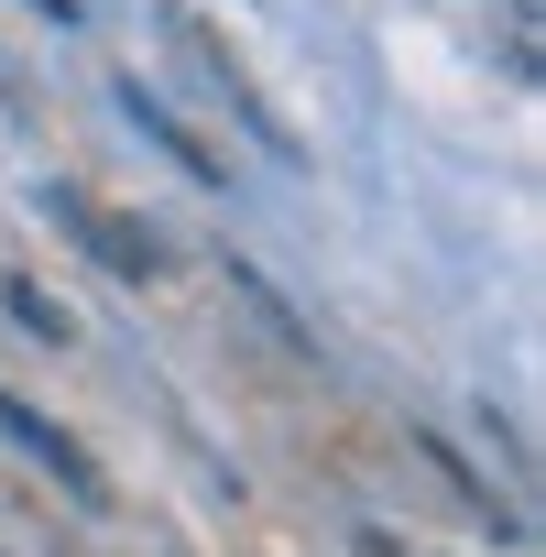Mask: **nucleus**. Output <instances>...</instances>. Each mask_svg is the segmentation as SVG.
<instances>
[{"label": "nucleus", "mask_w": 546, "mask_h": 557, "mask_svg": "<svg viewBox=\"0 0 546 557\" xmlns=\"http://www.w3.org/2000/svg\"><path fill=\"white\" fill-rule=\"evenodd\" d=\"M164 34H175V55H186V66H208V88H219V99H229V110H240V121H251V143H262V153H273V164H296V153H307V143H296V132H285V121H273V110H262V99H251V77H240V66H229V45H219V34H208V23H197V12H164Z\"/></svg>", "instance_id": "f257e3e1"}, {"label": "nucleus", "mask_w": 546, "mask_h": 557, "mask_svg": "<svg viewBox=\"0 0 546 557\" xmlns=\"http://www.w3.org/2000/svg\"><path fill=\"white\" fill-rule=\"evenodd\" d=\"M55 219H66V230H77V240H88V251H99V262L121 273V285H153V273H164V240H153L142 219H121V208H99L88 186H55Z\"/></svg>", "instance_id": "f03ea898"}, {"label": "nucleus", "mask_w": 546, "mask_h": 557, "mask_svg": "<svg viewBox=\"0 0 546 557\" xmlns=\"http://www.w3.org/2000/svg\"><path fill=\"white\" fill-rule=\"evenodd\" d=\"M0 437H12V448H23L34 470H55V481H66L77 503H110V481H99V459H88V448H77L66 426H45V416H34L23 394H0Z\"/></svg>", "instance_id": "7ed1b4c3"}, {"label": "nucleus", "mask_w": 546, "mask_h": 557, "mask_svg": "<svg viewBox=\"0 0 546 557\" xmlns=\"http://www.w3.org/2000/svg\"><path fill=\"white\" fill-rule=\"evenodd\" d=\"M110 99H121V121H132V132H142V143H164V153H175V164H186V175H197V186H219V153H208V143H197V132H186V121H175V110H164V99H153V88H142V77H121V88H110Z\"/></svg>", "instance_id": "20e7f679"}, {"label": "nucleus", "mask_w": 546, "mask_h": 557, "mask_svg": "<svg viewBox=\"0 0 546 557\" xmlns=\"http://www.w3.org/2000/svg\"><path fill=\"white\" fill-rule=\"evenodd\" d=\"M502 66L535 77V0H513V12H502Z\"/></svg>", "instance_id": "39448f33"}, {"label": "nucleus", "mask_w": 546, "mask_h": 557, "mask_svg": "<svg viewBox=\"0 0 546 557\" xmlns=\"http://www.w3.org/2000/svg\"><path fill=\"white\" fill-rule=\"evenodd\" d=\"M12 318H23V329H34V339H66V307H45V296H34V285H12Z\"/></svg>", "instance_id": "423d86ee"}, {"label": "nucleus", "mask_w": 546, "mask_h": 557, "mask_svg": "<svg viewBox=\"0 0 546 557\" xmlns=\"http://www.w3.org/2000/svg\"><path fill=\"white\" fill-rule=\"evenodd\" d=\"M361 557H405V546H394V535H361Z\"/></svg>", "instance_id": "0eeeda50"}, {"label": "nucleus", "mask_w": 546, "mask_h": 557, "mask_svg": "<svg viewBox=\"0 0 546 557\" xmlns=\"http://www.w3.org/2000/svg\"><path fill=\"white\" fill-rule=\"evenodd\" d=\"M34 12H55V23H77V0H34Z\"/></svg>", "instance_id": "6e6552de"}]
</instances>
